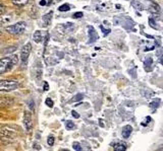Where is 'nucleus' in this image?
Returning a JSON list of instances; mask_svg holds the SVG:
<instances>
[{"mask_svg":"<svg viewBox=\"0 0 163 151\" xmlns=\"http://www.w3.org/2000/svg\"><path fill=\"white\" fill-rule=\"evenodd\" d=\"M52 15H53V12L52 11H50L49 13H47V14H45L42 19H43L44 21V27H47L50 24V22H51V19H52Z\"/></svg>","mask_w":163,"mask_h":151,"instance_id":"9b49d317","label":"nucleus"},{"mask_svg":"<svg viewBox=\"0 0 163 151\" xmlns=\"http://www.w3.org/2000/svg\"><path fill=\"white\" fill-rule=\"evenodd\" d=\"M61 27H63V32L65 33H72V30H75V26L74 24H71V22H67L66 24H64V26H62Z\"/></svg>","mask_w":163,"mask_h":151,"instance_id":"2eb2a0df","label":"nucleus"},{"mask_svg":"<svg viewBox=\"0 0 163 151\" xmlns=\"http://www.w3.org/2000/svg\"><path fill=\"white\" fill-rule=\"evenodd\" d=\"M19 83L15 79H3L0 80V90L11 91L18 87Z\"/></svg>","mask_w":163,"mask_h":151,"instance_id":"f03ea898","label":"nucleus"},{"mask_svg":"<svg viewBox=\"0 0 163 151\" xmlns=\"http://www.w3.org/2000/svg\"><path fill=\"white\" fill-rule=\"evenodd\" d=\"M154 94L155 93H154L153 91L149 90V89H143L142 90V96L146 97V99H150V97H152Z\"/></svg>","mask_w":163,"mask_h":151,"instance_id":"f3484780","label":"nucleus"},{"mask_svg":"<svg viewBox=\"0 0 163 151\" xmlns=\"http://www.w3.org/2000/svg\"><path fill=\"white\" fill-rule=\"evenodd\" d=\"M131 132H133V127H131V125H126V126H125V127L122 128V132H121V134H122V137L123 138H128V137L131 136Z\"/></svg>","mask_w":163,"mask_h":151,"instance_id":"6e6552de","label":"nucleus"},{"mask_svg":"<svg viewBox=\"0 0 163 151\" xmlns=\"http://www.w3.org/2000/svg\"><path fill=\"white\" fill-rule=\"evenodd\" d=\"M58 9H59V11H68L71 9V6L68 4H62L61 6H59Z\"/></svg>","mask_w":163,"mask_h":151,"instance_id":"4be33fe9","label":"nucleus"},{"mask_svg":"<svg viewBox=\"0 0 163 151\" xmlns=\"http://www.w3.org/2000/svg\"><path fill=\"white\" fill-rule=\"evenodd\" d=\"M5 11H6V7H5L3 4L0 3V16L3 15L5 13Z\"/></svg>","mask_w":163,"mask_h":151,"instance_id":"bb28decb","label":"nucleus"},{"mask_svg":"<svg viewBox=\"0 0 163 151\" xmlns=\"http://www.w3.org/2000/svg\"><path fill=\"white\" fill-rule=\"evenodd\" d=\"M25 30H26V22L24 21L16 22L15 24L5 27V30L7 33H11V35H22L25 32Z\"/></svg>","mask_w":163,"mask_h":151,"instance_id":"7ed1b4c3","label":"nucleus"},{"mask_svg":"<svg viewBox=\"0 0 163 151\" xmlns=\"http://www.w3.org/2000/svg\"><path fill=\"white\" fill-rule=\"evenodd\" d=\"M33 40L36 42V43H41L43 41V37H42V33L40 30H36L33 35Z\"/></svg>","mask_w":163,"mask_h":151,"instance_id":"4468645a","label":"nucleus"},{"mask_svg":"<svg viewBox=\"0 0 163 151\" xmlns=\"http://www.w3.org/2000/svg\"><path fill=\"white\" fill-rule=\"evenodd\" d=\"M0 36H1V30H0Z\"/></svg>","mask_w":163,"mask_h":151,"instance_id":"ea45409f","label":"nucleus"},{"mask_svg":"<svg viewBox=\"0 0 163 151\" xmlns=\"http://www.w3.org/2000/svg\"><path fill=\"white\" fill-rule=\"evenodd\" d=\"M72 147L75 151H82V145L78 142H74L72 143Z\"/></svg>","mask_w":163,"mask_h":151,"instance_id":"5701e85b","label":"nucleus"},{"mask_svg":"<svg viewBox=\"0 0 163 151\" xmlns=\"http://www.w3.org/2000/svg\"><path fill=\"white\" fill-rule=\"evenodd\" d=\"M1 132L5 133V134H2V136H3L4 138H10V137L15 134V132L12 131V129H10V128H8V127H4L3 129L1 130Z\"/></svg>","mask_w":163,"mask_h":151,"instance_id":"f8f14e48","label":"nucleus"},{"mask_svg":"<svg viewBox=\"0 0 163 151\" xmlns=\"http://www.w3.org/2000/svg\"><path fill=\"white\" fill-rule=\"evenodd\" d=\"M102 122H103L102 120H100V126H101V127H104V124H103Z\"/></svg>","mask_w":163,"mask_h":151,"instance_id":"c9c22d12","label":"nucleus"},{"mask_svg":"<svg viewBox=\"0 0 163 151\" xmlns=\"http://www.w3.org/2000/svg\"><path fill=\"white\" fill-rule=\"evenodd\" d=\"M31 51H32V45L30 43H28L27 45H25L22 47V51H21V61H22V65L26 66L28 59H29V56L31 54Z\"/></svg>","mask_w":163,"mask_h":151,"instance_id":"20e7f679","label":"nucleus"},{"mask_svg":"<svg viewBox=\"0 0 163 151\" xmlns=\"http://www.w3.org/2000/svg\"><path fill=\"white\" fill-rule=\"evenodd\" d=\"M150 3H151V5L149 6V11L152 12V13H159L160 12L159 5L157 3H155V2H152V1H150Z\"/></svg>","mask_w":163,"mask_h":151,"instance_id":"ddd939ff","label":"nucleus"},{"mask_svg":"<svg viewBox=\"0 0 163 151\" xmlns=\"http://www.w3.org/2000/svg\"><path fill=\"white\" fill-rule=\"evenodd\" d=\"M83 97H84L83 94H82V93H78V94H75V96L74 97H72L71 102H78V100H82V99H83Z\"/></svg>","mask_w":163,"mask_h":151,"instance_id":"aec40b11","label":"nucleus"},{"mask_svg":"<svg viewBox=\"0 0 163 151\" xmlns=\"http://www.w3.org/2000/svg\"><path fill=\"white\" fill-rule=\"evenodd\" d=\"M72 116L74 117V118H75V119H78V118H80V115H78L75 111H72Z\"/></svg>","mask_w":163,"mask_h":151,"instance_id":"7c9ffc66","label":"nucleus"},{"mask_svg":"<svg viewBox=\"0 0 163 151\" xmlns=\"http://www.w3.org/2000/svg\"><path fill=\"white\" fill-rule=\"evenodd\" d=\"M152 65H153V59L151 57H148L147 59L144 61V67H145V70L150 72L152 70Z\"/></svg>","mask_w":163,"mask_h":151,"instance_id":"1a4fd4ad","label":"nucleus"},{"mask_svg":"<svg viewBox=\"0 0 163 151\" xmlns=\"http://www.w3.org/2000/svg\"><path fill=\"white\" fill-rule=\"evenodd\" d=\"M24 126L25 129H26L28 132H30L33 128V120H32V115H31L30 112H25L24 115Z\"/></svg>","mask_w":163,"mask_h":151,"instance_id":"39448f33","label":"nucleus"},{"mask_svg":"<svg viewBox=\"0 0 163 151\" xmlns=\"http://www.w3.org/2000/svg\"><path fill=\"white\" fill-rule=\"evenodd\" d=\"M135 73H136V68H135L133 71H131V70H130V74L133 75V77H134V78H136V77H137V75L135 74Z\"/></svg>","mask_w":163,"mask_h":151,"instance_id":"2f4dec72","label":"nucleus"},{"mask_svg":"<svg viewBox=\"0 0 163 151\" xmlns=\"http://www.w3.org/2000/svg\"><path fill=\"white\" fill-rule=\"evenodd\" d=\"M11 1H12V3L16 5V6L22 7V6H25V5L28 3L29 0H11Z\"/></svg>","mask_w":163,"mask_h":151,"instance_id":"a211bd4d","label":"nucleus"},{"mask_svg":"<svg viewBox=\"0 0 163 151\" xmlns=\"http://www.w3.org/2000/svg\"><path fill=\"white\" fill-rule=\"evenodd\" d=\"M149 120H151L150 117H148V118L146 119V121H149ZM147 124H149V122H147ZM142 125H143V126H145V125H146V123H142Z\"/></svg>","mask_w":163,"mask_h":151,"instance_id":"f704fd0d","label":"nucleus"},{"mask_svg":"<svg viewBox=\"0 0 163 151\" xmlns=\"http://www.w3.org/2000/svg\"><path fill=\"white\" fill-rule=\"evenodd\" d=\"M120 24H122L123 27H125L126 30H131L135 27V22L133 19L125 16V17H120Z\"/></svg>","mask_w":163,"mask_h":151,"instance_id":"0eeeda50","label":"nucleus"},{"mask_svg":"<svg viewBox=\"0 0 163 151\" xmlns=\"http://www.w3.org/2000/svg\"><path fill=\"white\" fill-rule=\"evenodd\" d=\"M61 151H69V150H67V149H63V150H61Z\"/></svg>","mask_w":163,"mask_h":151,"instance_id":"4c0bfd02","label":"nucleus"},{"mask_svg":"<svg viewBox=\"0 0 163 151\" xmlns=\"http://www.w3.org/2000/svg\"><path fill=\"white\" fill-rule=\"evenodd\" d=\"M160 102H161V100H160V99H156L155 100H153L152 102H150V105H149V107H150L151 109H158L159 105H160Z\"/></svg>","mask_w":163,"mask_h":151,"instance_id":"6ab92c4d","label":"nucleus"},{"mask_svg":"<svg viewBox=\"0 0 163 151\" xmlns=\"http://www.w3.org/2000/svg\"><path fill=\"white\" fill-rule=\"evenodd\" d=\"M114 151H125L126 150V144L123 142H116L113 146Z\"/></svg>","mask_w":163,"mask_h":151,"instance_id":"9d476101","label":"nucleus"},{"mask_svg":"<svg viewBox=\"0 0 163 151\" xmlns=\"http://www.w3.org/2000/svg\"><path fill=\"white\" fill-rule=\"evenodd\" d=\"M15 49H16V47H10V48H6V50H4L3 53H10V52H13Z\"/></svg>","mask_w":163,"mask_h":151,"instance_id":"c85d7f7f","label":"nucleus"},{"mask_svg":"<svg viewBox=\"0 0 163 151\" xmlns=\"http://www.w3.org/2000/svg\"><path fill=\"white\" fill-rule=\"evenodd\" d=\"M45 103H46L47 107L49 108H52L53 105H54V102H53V100L50 99V97H48V99H46V100H45Z\"/></svg>","mask_w":163,"mask_h":151,"instance_id":"b1692460","label":"nucleus"},{"mask_svg":"<svg viewBox=\"0 0 163 151\" xmlns=\"http://www.w3.org/2000/svg\"><path fill=\"white\" fill-rule=\"evenodd\" d=\"M157 151H162V147H160V148H159V149H158V150H157Z\"/></svg>","mask_w":163,"mask_h":151,"instance_id":"e433bc0d","label":"nucleus"},{"mask_svg":"<svg viewBox=\"0 0 163 151\" xmlns=\"http://www.w3.org/2000/svg\"><path fill=\"white\" fill-rule=\"evenodd\" d=\"M83 12H75L72 14V17L74 18H81V17H83Z\"/></svg>","mask_w":163,"mask_h":151,"instance_id":"cd10ccee","label":"nucleus"},{"mask_svg":"<svg viewBox=\"0 0 163 151\" xmlns=\"http://www.w3.org/2000/svg\"><path fill=\"white\" fill-rule=\"evenodd\" d=\"M40 5H42V6H44V5H46V1H45V0H41Z\"/></svg>","mask_w":163,"mask_h":151,"instance_id":"72a5a7b5","label":"nucleus"},{"mask_svg":"<svg viewBox=\"0 0 163 151\" xmlns=\"http://www.w3.org/2000/svg\"><path fill=\"white\" fill-rule=\"evenodd\" d=\"M131 5L137 10H143V9H144V6H143V4L139 1V0H133V1L131 2Z\"/></svg>","mask_w":163,"mask_h":151,"instance_id":"dca6fc26","label":"nucleus"},{"mask_svg":"<svg viewBox=\"0 0 163 151\" xmlns=\"http://www.w3.org/2000/svg\"><path fill=\"white\" fill-rule=\"evenodd\" d=\"M54 1H57L58 2V1H60V0H54Z\"/></svg>","mask_w":163,"mask_h":151,"instance_id":"58836bf2","label":"nucleus"},{"mask_svg":"<svg viewBox=\"0 0 163 151\" xmlns=\"http://www.w3.org/2000/svg\"><path fill=\"white\" fill-rule=\"evenodd\" d=\"M65 127H66V129H67V130H72V129H74V128H75L74 122H72V121H66V123H65Z\"/></svg>","mask_w":163,"mask_h":151,"instance_id":"412c9836","label":"nucleus"},{"mask_svg":"<svg viewBox=\"0 0 163 151\" xmlns=\"http://www.w3.org/2000/svg\"><path fill=\"white\" fill-rule=\"evenodd\" d=\"M100 27H101V30H102V32L104 33V36H107L108 33H110V30H105V29H104V27H103L102 26H101Z\"/></svg>","mask_w":163,"mask_h":151,"instance_id":"c756f323","label":"nucleus"},{"mask_svg":"<svg viewBox=\"0 0 163 151\" xmlns=\"http://www.w3.org/2000/svg\"><path fill=\"white\" fill-rule=\"evenodd\" d=\"M49 89V85H48V83L47 82H45L44 83V90H48Z\"/></svg>","mask_w":163,"mask_h":151,"instance_id":"473e14b6","label":"nucleus"},{"mask_svg":"<svg viewBox=\"0 0 163 151\" xmlns=\"http://www.w3.org/2000/svg\"><path fill=\"white\" fill-rule=\"evenodd\" d=\"M149 24H150V26H151V27H153V29H158L157 27V26H156V22L154 21V19L153 18H149Z\"/></svg>","mask_w":163,"mask_h":151,"instance_id":"393cba45","label":"nucleus"},{"mask_svg":"<svg viewBox=\"0 0 163 151\" xmlns=\"http://www.w3.org/2000/svg\"><path fill=\"white\" fill-rule=\"evenodd\" d=\"M47 143H48L49 146H52V145L54 144V137L53 136L48 137V139H47Z\"/></svg>","mask_w":163,"mask_h":151,"instance_id":"a878e982","label":"nucleus"},{"mask_svg":"<svg viewBox=\"0 0 163 151\" xmlns=\"http://www.w3.org/2000/svg\"><path fill=\"white\" fill-rule=\"evenodd\" d=\"M18 56L12 55L9 57H4L0 59V74H3L5 72L9 71L13 65L18 63Z\"/></svg>","mask_w":163,"mask_h":151,"instance_id":"f257e3e1","label":"nucleus"},{"mask_svg":"<svg viewBox=\"0 0 163 151\" xmlns=\"http://www.w3.org/2000/svg\"><path fill=\"white\" fill-rule=\"evenodd\" d=\"M88 37H89V44H94L98 39H99V36H98V33L96 32V30L94 29V27H88Z\"/></svg>","mask_w":163,"mask_h":151,"instance_id":"423d86ee","label":"nucleus"}]
</instances>
